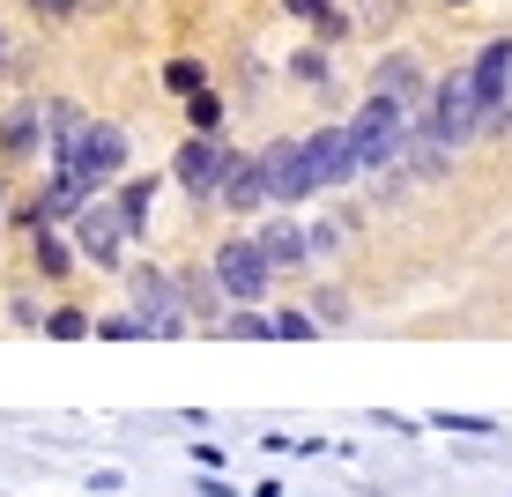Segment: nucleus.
I'll list each match as a JSON object with an SVG mask.
<instances>
[{"mask_svg": "<svg viewBox=\"0 0 512 497\" xmlns=\"http://www.w3.org/2000/svg\"><path fill=\"white\" fill-rule=\"evenodd\" d=\"M275 334L282 342H312V334H320V312H275Z\"/></svg>", "mask_w": 512, "mask_h": 497, "instance_id": "nucleus-22", "label": "nucleus"}, {"mask_svg": "<svg viewBox=\"0 0 512 497\" xmlns=\"http://www.w3.org/2000/svg\"><path fill=\"white\" fill-rule=\"evenodd\" d=\"M97 342H156V327L141 312H112V319H97Z\"/></svg>", "mask_w": 512, "mask_h": 497, "instance_id": "nucleus-15", "label": "nucleus"}, {"mask_svg": "<svg viewBox=\"0 0 512 497\" xmlns=\"http://www.w3.org/2000/svg\"><path fill=\"white\" fill-rule=\"evenodd\" d=\"M186 112H193V127H201V134H216V127H223V97H216V90H201V97L186 104Z\"/></svg>", "mask_w": 512, "mask_h": 497, "instance_id": "nucleus-25", "label": "nucleus"}, {"mask_svg": "<svg viewBox=\"0 0 512 497\" xmlns=\"http://www.w3.org/2000/svg\"><path fill=\"white\" fill-rule=\"evenodd\" d=\"M149 201H156V179H127V186H119V216H127V230L149 223Z\"/></svg>", "mask_w": 512, "mask_h": 497, "instance_id": "nucleus-16", "label": "nucleus"}, {"mask_svg": "<svg viewBox=\"0 0 512 497\" xmlns=\"http://www.w3.org/2000/svg\"><path fill=\"white\" fill-rule=\"evenodd\" d=\"M164 82H171L179 97H201V90H208V75H201L193 60H171V67H164Z\"/></svg>", "mask_w": 512, "mask_h": 497, "instance_id": "nucleus-24", "label": "nucleus"}, {"mask_svg": "<svg viewBox=\"0 0 512 497\" xmlns=\"http://www.w3.org/2000/svg\"><path fill=\"white\" fill-rule=\"evenodd\" d=\"M30 253H38V275H67V268H75V253H67L52 230H30Z\"/></svg>", "mask_w": 512, "mask_h": 497, "instance_id": "nucleus-18", "label": "nucleus"}, {"mask_svg": "<svg viewBox=\"0 0 512 497\" xmlns=\"http://www.w3.org/2000/svg\"><path fill=\"white\" fill-rule=\"evenodd\" d=\"M179 290H186V312H208V305H216V290H223V282H216V268H208V275H186Z\"/></svg>", "mask_w": 512, "mask_h": 497, "instance_id": "nucleus-23", "label": "nucleus"}, {"mask_svg": "<svg viewBox=\"0 0 512 497\" xmlns=\"http://www.w3.org/2000/svg\"><path fill=\"white\" fill-rule=\"evenodd\" d=\"M193 497H238V483H223V475H201V483H193Z\"/></svg>", "mask_w": 512, "mask_h": 497, "instance_id": "nucleus-27", "label": "nucleus"}, {"mask_svg": "<svg viewBox=\"0 0 512 497\" xmlns=\"http://www.w3.org/2000/svg\"><path fill=\"white\" fill-rule=\"evenodd\" d=\"M312 312H320V327H342V319H349V297H342V290H320V305H312Z\"/></svg>", "mask_w": 512, "mask_h": 497, "instance_id": "nucleus-26", "label": "nucleus"}, {"mask_svg": "<svg viewBox=\"0 0 512 497\" xmlns=\"http://www.w3.org/2000/svg\"><path fill=\"white\" fill-rule=\"evenodd\" d=\"M431 127L446 134V141L483 134V90H475V75H453L446 90H438V104H431Z\"/></svg>", "mask_w": 512, "mask_h": 497, "instance_id": "nucleus-7", "label": "nucleus"}, {"mask_svg": "<svg viewBox=\"0 0 512 497\" xmlns=\"http://www.w3.org/2000/svg\"><path fill=\"white\" fill-rule=\"evenodd\" d=\"M52 156H60V171H75V179L97 193V186H112L119 171H127V134L104 127V119H90V127L67 141V149H52Z\"/></svg>", "mask_w": 512, "mask_h": 497, "instance_id": "nucleus-1", "label": "nucleus"}, {"mask_svg": "<svg viewBox=\"0 0 512 497\" xmlns=\"http://www.w3.org/2000/svg\"><path fill=\"white\" fill-rule=\"evenodd\" d=\"M134 305H141V319H149L164 342H171V334H186V290L164 268H134Z\"/></svg>", "mask_w": 512, "mask_h": 497, "instance_id": "nucleus-5", "label": "nucleus"}, {"mask_svg": "<svg viewBox=\"0 0 512 497\" xmlns=\"http://www.w3.org/2000/svg\"><path fill=\"white\" fill-rule=\"evenodd\" d=\"M305 156H312V179H320V193L364 171V164H357V141H349V127H320V134L305 141Z\"/></svg>", "mask_w": 512, "mask_h": 497, "instance_id": "nucleus-9", "label": "nucleus"}, {"mask_svg": "<svg viewBox=\"0 0 512 497\" xmlns=\"http://www.w3.org/2000/svg\"><path fill=\"white\" fill-rule=\"evenodd\" d=\"M45 127H52V112H45V104H15V112L8 119H0V149H8V156H38V141H45Z\"/></svg>", "mask_w": 512, "mask_h": 497, "instance_id": "nucleus-11", "label": "nucleus"}, {"mask_svg": "<svg viewBox=\"0 0 512 497\" xmlns=\"http://www.w3.org/2000/svg\"><path fill=\"white\" fill-rule=\"evenodd\" d=\"M0 193H8V186H0Z\"/></svg>", "mask_w": 512, "mask_h": 497, "instance_id": "nucleus-30", "label": "nucleus"}, {"mask_svg": "<svg viewBox=\"0 0 512 497\" xmlns=\"http://www.w3.org/2000/svg\"><path fill=\"white\" fill-rule=\"evenodd\" d=\"M260 253H268L275 268H297V260H312V238L297 223H268V230H260Z\"/></svg>", "mask_w": 512, "mask_h": 497, "instance_id": "nucleus-13", "label": "nucleus"}, {"mask_svg": "<svg viewBox=\"0 0 512 497\" xmlns=\"http://www.w3.org/2000/svg\"><path fill=\"white\" fill-rule=\"evenodd\" d=\"M134 230H127V216H119V201H90L75 216V245L97 260V268H119V245H127Z\"/></svg>", "mask_w": 512, "mask_h": 497, "instance_id": "nucleus-6", "label": "nucleus"}, {"mask_svg": "<svg viewBox=\"0 0 512 497\" xmlns=\"http://www.w3.org/2000/svg\"><path fill=\"white\" fill-rule=\"evenodd\" d=\"M30 8H38V15H75L82 0H30Z\"/></svg>", "mask_w": 512, "mask_h": 497, "instance_id": "nucleus-28", "label": "nucleus"}, {"mask_svg": "<svg viewBox=\"0 0 512 497\" xmlns=\"http://www.w3.org/2000/svg\"><path fill=\"white\" fill-rule=\"evenodd\" d=\"M282 8H290V15H305V23H320V38H342V8H334V0H282Z\"/></svg>", "mask_w": 512, "mask_h": 497, "instance_id": "nucleus-17", "label": "nucleus"}, {"mask_svg": "<svg viewBox=\"0 0 512 497\" xmlns=\"http://www.w3.org/2000/svg\"><path fill=\"white\" fill-rule=\"evenodd\" d=\"M379 97H416V60H379Z\"/></svg>", "mask_w": 512, "mask_h": 497, "instance_id": "nucleus-20", "label": "nucleus"}, {"mask_svg": "<svg viewBox=\"0 0 512 497\" xmlns=\"http://www.w3.org/2000/svg\"><path fill=\"white\" fill-rule=\"evenodd\" d=\"M431 431H461V438H490V431H498V423H490V416H453V408H438V416H431Z\"/></svg>", "mask_w": 512, "mask_h": 497, "instance_id": "nucleus-21", "label": "nucleus"}, {"mask_svg": "<svg viewBox=\"0 0 512 497\" xmlns=\"http://www.w3.org/2000/svg\"><path fill=\"white\" fill-rule=\"evenodd\" d=\"M260 164H268V201H305V193H320L305 141H275V149H260Z\"/></svg>", "mask_w": 512, "mask_h": 497, "instance_id": "nucleus-8", "label": "nucleus"}, {"mask_svg": "<svg viewBox=\"0 0 512 497\" xmlns=\"http://www.w3.org/2000/svg\"><path fill=\"white\" fill-rule=\"evenodd\" d=\"M216 334H231V342H275V319L268 312H231Z\"/></svg>", "mask_w": 512, "mask_h": 497, "instance_id": "nucleus-19", "label": "nucleus"}, {"mask_svg": "<svg viewBox=\"0 0 512 497\" xmlns=\"http://www.w3.org/2000/svg\"><path fill=\"white\" fill-rule=\"evenodd\" d=\"M349 141H357V164L379 171L409 149V119H401V97H372L357 119H349Z\"/></svg>", "mask_w": 512, "mask_h": 497, "instance_id": "nucleus-2", "label": "nucleus"}, {"mask_svg": "<svg viewBox=\"0 0 512 497\" xmlns=\"http://www.w3.org/2000/svg\"><path fill=\"white\" fill-rule=\"evenodd\" d=\"M0 60H8V45H0Z\"/></svg>", "mask_w": 512, "mask_h": 497, "instance_id": "nucleus-29", "label": "nucleus"}, {"mask_svg": "<svg viewBox=\"0 0 512 497\" xmlns=\"http://www.w3.org/2000/svg\"><path fill=\"white\" fill-rule=\"evenodd\" d=\"M468 75H475V90H483V127H505V97H512V45L498 38V45L483 52V60L468 67Z\"/></svg>", "mask_w": 512, "mask_h": 497, "instance_id": "nucleus-10", "label": "nucleus"}, {"mask_svg": "<svg viewBox=\"0 0 512 497\" xmlns=\"http://www.w3.org/2000/svg\"><path fill=\"white\" fill-rule=\"evenodd\" d=\"M223 201L238 208H268V164H260V156H238V171H231V186H223Z\"/></svg>", "mask_w": 512, "mask_h": 497, "instance_id": "nucleus-12", "label": "nucleus"}, {"mask_svg": "<svg viewBox=\"0 0 512 497\" xmlns=\"http://www.w3.org/2000/svg\"><path fill=\"white\" fill-rule=\"evenodd\" d=\"M45 334H52V342H90L97 319L82 312V305H60V312H45Z\"/></svg>", "mask_w": 512, "mask_h": 497, "instance_id": "nucleus-14", "label": "nucleus"}, {"mask_svg": "<svg viewBox=\"0 0 512 497\" xmlns=\"http://www.w3.org/2000/svg\"><path fill=\"white\" fill-rule=\"evenodd\" d=\"M231 171H238V156L223 149V134H193L179 156H171V179H179L186 193H201V201H216L223 186H231Z\"/></svg>", "mask_w": 512, "mask_h": 497, "instance_id": "nucleus-3", "label": "nucleus"}, {"mask_svg": "<svg viewBox=\"0 0 512 497\" xmlns=\"http://www.w3.org/2000/svg\"><path fill=\"white\" fill-rule=\"evenodd\" d=\"M216 282H223V297H238V305H253L260 290L275 282V260L260 253V238H231V245H216Z\"/></svg>", "mask_w": 512, "mask_h": 497, "instance_id": "nucleus-4", "label": "nucleus"}]
</instances>
